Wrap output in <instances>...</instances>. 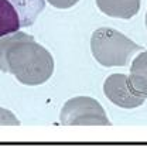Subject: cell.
Segmentation results:
<instances>
[{"label": "cell", "mask_w": 147, "mask_h": 147, "mask_svg": "<svg viewBox=\"0 0 147 147\" xmlns=\"http://www.w3.org/2000/svg\"><path fill=\"white\" fill-rule=\"evenodd\" d=\"M0 71L30 86L47 82L54 72V59L42 45L26 33L16 31L0 38Z\"/></svg>", "instance_id": "1"}, {"label": "cell", "mask_w": 147, "mask_h": 147, "mask_svg": "<svg viewBox=\"0 0 147 147\" xmlns=\"http://www.w3.org/2000/svg\"><path fill=\"white\" fill-rule=\"evenodd\" d=\"M91 50L95 59L103 67H123L142 47L122 33L103 27L92 34Z\"/></svg>", "instance_id": "2"}, {"label": "cell", "mask_w": 147, "mask_h": 147, "mask_svg": "<svg viewBox=\"0 0 147 147\" xmlns=\"http://www.w3.org/2000/svg\"><path fill=\"white\" fill-rule=\"evenodd\" d=\"M45 0H0V38L33 26Z\"/></svg>", "instance_id": "3"}, {"label": "cell", "mask_w": 147, "mask_h": 147, "mask_svg": "<svg viewBox=\"0 0 147 147\" xmlns=\"http://www.w3.org/2000/svg\"><path fill=\"white\" fill-rule=\"evenodd\" d=\"M62 125H110L102 106L92 98H75L61 112Z\"/></svg>", "instance_id": "4"}, {"label": "cell", "mask_w": 147, "mask_h": 147, "mask_svg": "<svg viewBox=\"0 0 147 147\" xmlns=\"http://www.w3.org/2000/svg\"><path fill=\"white\" fill-rule=\"evenodd\" d=\"M105 95L108 96L112 103L125 108V109H133L139 108L144 103L147 95L137 92L129 81V76L123 74H113L105 81L103 85Z\"/></svg>", "instance_id": "5"}, {"label": "cell", "mask_w": 147, "mask_h": 147, "mask_svg": "<svg viewBox=\"0 0 147 147\" xmlns=\"http://www.w3.org/2000/svg\"><path fill=\"white\" fill-rule=\"evenodd\" d=\"M96 4L103 14L125 20L134 17L140 10V0H96Z\"/></svg>", "instance_id": "6"}, {"label": "cell", "mask_w": 147, "mask_h": 147, "mask_svg": "<svg viewBox=\"0 0 147 147\" xmlns=\"http://www.w3.org/2000/svg\"><path fill=\"white\" fill-rule=\"evenodd\" d=\"M129 81L137 92L147 95V51L133 59Z\"/></svg>", "instance_id": "7"}, {"label": "cell", "mask_w": 147, "mask_h": 147, "mask_svg": "<svg viewBox=\"0 0 147 147\" xmlns=\"http://www.w3.org/2000/svg\"><path fill=\"white\" fill-rule=\"evenodd\" d=\"M0 125H20V122L10 110L0 108Z\"/></svg>", "instance_id": "8"}, {"label": "cell", "mask_w": 147, "mask_h": 147, "mask_svg": "<svg viewBox=\"0 0 147 147\" xmlns=\"http://www.w3.org/2000/svg\"><path fill=\"white\" fill-rule=\"evenodd\" d=\"M51 6H54L57 9H62V10H65V9H69V7H72L75 6L79 0H47Z\"/></svg>", "instance_id": "9"}, {"label": "cell", "mask_w": 147, "mask_h": 147, "mask_svg": "<svg viewBox=\"0 0 147 147\" xmlns=\"http://www.w3.org/2000/svg\"><path fill=\"white\" fill-rule=\"evenodd\" d=\"M146 27H147V14H146Z\"/></svg>", "instance_id": "10"}]
</instances>
